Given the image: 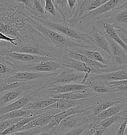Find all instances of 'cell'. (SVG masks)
Wrapping results in <instances>:
<instances>
[{"label":"cell","instance_id":"cell-1","mask_svg":"<svg viewBox=\"0 0 127 135\" xmlns=\"http://www.w3.org/2000/svg\"><path fill=\"white\" fill-rule=\"evenodd\" d=\"M21 35L16 42V46L7 44L6 47L11 52L47 57L57 60L59 59L62 52L50 43L31 25L28 24Z\"/></svg>","mask_w":127,"mask_h":135},{"label":"cell","instance_id":"cell-36","mask_svg":"<svg viewBox=\"0 0 127 135\" xmlns=\"http://www.w3.org/2000/svg\"><path fill=\"white\" fill-rule=\"evenodd\" d=\"M127 119H125L122 122L121 125L118 129L115 135H125L126 134V127H127Z\"/></svg>","mask_w":127,"mask_h":135},{"label":"cell","instance_id":"cell-18","mask_svg":"<svg viewBox=\"0 0 127 135\" xmlns=\"http://www.w3.org/2000/svg\"><path fill=\"white\" fill-rule=\"evenodd\" d=\"M71 51L79 54L86 56L87 58L93 61L98 62L104 65H110V63L103 56L100 51L96 50H89L84 48H79L75 49Z\"/></svg>","mask_w":127,"mask_h":135},{"label":"cell","instance_id":"cell-5","mask_svg":"<svg viewBox=\"0 0 127 135\" xmlns=\"http://www.w3.org/2000/svg\"><path fill=\"white\" fill-rule=\"evenodd\" d=\"M84 74L69 68H64L53 72L52 75L44 78L46 86L61 85L68 84H80Z\"/></svg>","mask_w":127,"mask_h":135},{"label":"cell","instance_id":"cell-22","mask_svg":"<svg viewBox=\"0 0 127 135\" xmlns=\"http://www.w3.org/2000/svg\"><path fill=\"white\" fill-rule=\"evenodd\" d=\"M125 119H127V109H125L111 117L104 119L98 123H96L93 127L101 128L106 129L107 128L111 126L113 124L122 122Z\"/></svg>","mask_w":127,"mask_h":135},{"label":"cell","instance_id":"cell-27","mask_svg":"<svg viewBox=\"0 0 127 135\" xmlns=\"http://www.w3.org/2000/svg\"><path fill=\"white\" fill-rule=\"evenodd\" d=\"M57 12L62 16L63 20H69L71 18V13L67 7V1L66 0H52V1Z\"/></svg>","mask_w":127,"mask_h":135},{"label":"cell","instance_id":"cell-15","mask_svg":"<svg viewBox=\"0 0 127 135\" xmlns=\"http://www.w3.org/2000/svg\"><path fill=\"white\" fill-rule=\"evenodd\" d=\"M127 68L116 71L103 73L98 75H90L87 80L103 82H110L117 80H127Z\"/></svg>","mask_w":127,"mask_h":135},{"label":"cell","instance_id":"cell-3","mask_svg":"<svg viewBox=\"0 0 127 135\" xmlns=\"http://www.w3.org/2000/svg\"><path fill=\"white\" fill-rule=\"evenodd\" d=\"M32 18L46 27L67 36L78 44L98 50L88 40L86 37V33L79 32L75 27L69 24L66 20H62L59 22H55L47 18Z\"/></svg>","mask_w":127,"mask_h":135},{"label":"cell","instance_id":"cell-2","mask_svg":"<svg viewBox=\"0 0 127 135\" xmlns=\"http://www.w3.org/2000/svg\"><path fill=\"white\" fill-rule=\"evenodd\" d=\"M24 16L29 24L40 32L47 40L56 48L62 52L72 51L76 48H81L89 50H94L88 47L81 45L73 41L67 36H64L58 32L53 31L49 28L40 24L38 22L32 19L27 14H24Z\"/></svg>","mask_w":127,"mask_h":135},{"label":"cell","instance_id":"cell-14","mask_svg":"<svg viewBox=\"0 0 127 135\" xmlns=\"http://www.w3.org/2000/svg\"><path fill=\"white\" fill-rule=\"evenodd\" d=\"M37 90L30 91L14 102L0 108V116L12 111L22 109L28 103L33 100L34 94Z\"/></svg>","mask_w":127,"mask_h":135},{"label":"cell","instance_id":"cell-28","mask_svg":"<svg viewBox=\"0 0 127 135\" xmlns=\"http://www.w3.org/2000/svg\"><path fill=\"white\" fill-rule=\"evenodd\" d=\"M44 8L48 16L49 17L50 15L52 17V20H53L52 21L55 22H59L63 20L62 18L60 17L59 13L57 12L51 0L44 1Z\"/></svg>","mask_w":127,"mask_h":135},{"label":"cell","instance_id":"cell-23","mask_svg":"<svg viewBox=\"0 0 127 135\" xmlns=\"http://www.w3.org/2000/svg\"><path fill=\"white\" fill-rule=\"evenodd\" d=\"M84 85L89 86L91 91L99 95L105 94L113 91V89L108 85L106 82L87 80Z\"/></svg>","mask_w":127,"mask_h":135},{"label":"cell","instance_id":"cell-11","mask_svg":"<svg viewBox=\"0 0 127 135\" xmlns=\"http://www.w3.org/2000/svg\"><path fill=\"white\" fill-rule=\"evenodd\" d=\"M88 40L94 45L101 53L106 56L105 59L111 56V49L106 37L101 31H100L95 25L92 27L91 30L86 33Z\"/></svg>","mask_w":127,"mask_h":135},{"label":"cell","instance_id":"cell-17","mask_svg":"<svg viewBox=\"0 0 127 135\" xmlns=\"http://www.w3.org/2000/svg\"><path fill=\"white\" fill-rule=\"evenodd\" d=\"M97 23L102 29L101 31L105 37L114 41L127 51V45L125 44L120 40L116 32L114 26L112 24L103 20H97Z\"/></svg>","mask_w":127,"mask_h":135},{"label":"cell","instance_id":"cell-4","mask_svg":"<svg viewBox=\"0 0 127 135\" xmlns=\"http://www.w3.org/2000/svg\"><path fill=\"white\" fill-rule=\"evenodd\" d=\"M44 86L42 79L28 82L20 87L0 93V108L12 103L30 91L38 90Z\"/></svg>","mask_w":127,"mask_h":135},{"label":"cell","instance_id":"cell-7","mask_svg":"<svg viewBox=\"0 0 127 135\" xmlns=\"http://www.w3.org/2000/svg\"><path fill=\"white\" fill-rule=\"evenodd\" d=\"M65 68L72 69L76 71L84 73V76L80 84L83 85L90 75H98L108 72L107 68L97 69L88 65L83 62L72 59L62 53L58 60Z\"/></svg>","mask_w":127,"mask_h":135},{"label":"cell","instance_id":"cell-26","mask_svg":"<svg viewBox=\"0 0 127 135\" xmlns=\"http://www.w3.org/2000/svg\"><path fill=\"white\" fill-rule=\"evenodd\" d=\"M17 71L4 56H0V81L7 78Z\"/></svg>","mask_w":127,"mask_h":135},{"label":"cell","instance_id":"cell-24","mask_svg":"<svg viewBox=\"0 0 127 135\" xmlns=\"http://www.w3.org/2000/svg\"><path fill=\"white\" fill-rule=\"evenodd\" d=\"M125 101H127V99H121L116 98L113 99H105L98 104L90 108L92 109V114H97L110 107L117 105Z\"/></svg>","mask_w":127,"mask_h":135},{"label":"cell","instance_id":"cell-20","mask_svg":"<svg viewBox=\"0 0 127 135\" xmlns=\"http://www.w3.org/2000/svg\"><path fill=\"white\" fill-rule=\"evenodd\" d=\"M59 99L52 98H42L32 100L28 103L22 109L32 111L42 110L56 103Z\"/></svg>","mask_w":127,"mask_h":135},{"label":"cell","instance_id":"cell-9","mask_svg":"<svg viewBox=\"0 0 127 135\" xmlns=\"http://www.w3.org/2000/svg\"><path fill=\"white\" fill-rule=\"evenodd\" d=\"M10 64L17 72H34L51 73L56 71L59 69L65 68L58 60H55L30 64L16 65Z\"/></svg>","mask_w":127,"mask_h":135},{"label":"cell","instance_id":"cell-29","mask_svg":"<svg viewBox=\"0 0 127 135\" xmlns=\"http://www.w3.org/2000/svg\"><path fill=\"white\" fill-rule=\"evenodd\" d=\"M28 82H16L13 83L0 84V93L12 89L20 87Z\"/></svg>","mask_w":127,"mask_h":135},{"label":"cell","instance_id":"cell-19","mask_svg":"<svg viewBox=\"0 0 127 135\" xmlns=\"http://www.w3.org/2000/svg\"><path fill=\"white\" fill-rule=\"evenodd\" d=\"M99 94H97L91 91H75L63 94L50 95L49 98L55 99H64L67 100H78L89 98Z\"/></svg>","mask_w":127,"mask_h":135},{"label":"cell","instance_id":"cell-13","mask_svg":"<svg viewBox=\"0 0 127 135\" xmlns=\"http://www.w3.org/2000/svg\"><path fill=\"white\" fill-rule=\"evenodd\" d=\"M53 73L34 72H17L7 78L0 81V84L13 83L16 82H29L37 80L47 78Z\"/></svg>","mask_w":127,"mask_h":135},{"label":"cell","instance_id":"cell-25","mask_svg":"<svg viewBox=\"0 0 127 135\" xmlns=\"http://www.w3.org/2000/svg\"><path fill=\"white\" fill-rule=\"evenodd\" d=\"M44 1H34L31 9L28 12L31 18H40L48 19L47 15L45 12Z\"/></svg>","mask_w":127,"mask_h":135},{"label":"cell","instance_id":"cell-31","mask_svg":"<svg viewBox=\"0 0 127 135\" xmlns=\"http://www.w3.org/2000/svg\"><path fill=\"white\" fill-rule=\"evenodd\" d=\"M22 118L8 119L0 122V133L12 125L18 122Z\"/></svg>","mask_w":127,"mask_h":135},{"label":"cell","instance_id":"cell-38","mask_svg":"<svg viewBox=\"0 0 127 135\" xmlns=\"http://www.w3.org/2000/svg\"><path fill=\"white\" fill-rule=\"evenodd\" d=\"M76 2V0H67V7L69 8V12L71 13V12L75 7V4Z\"/></svg>","mask_w":127,"mask_h":135},{"label":"cell","instance_id":"cell-39","mask_svg":"<svg viewBox=\"0 0 127 135\" xmlns=\"http://www.w3.org/2000/svg\"><path fill=\"white\" fill-rule=\"evenodd\" d=\"M106 130V129L101 128H95V131L92 135H103Z\"/></svg>","mask_w":127,"mask_h":135},{"label":"cell","instance_id":"cell-32","mask_svg":"<svg viewBox=\"0 0 127 135\" xmlns=\"http://www.w3.org/2000/svg\"><path fill=\"white\" fill-rule=\"evenodd\" d=\"M88 127V124L85 123L75 129L69 131L67 133L62 134L60 135H81L83 132L86 130Z\"/></svg>","mask_w":127,"mask_h":135},{"label":"cell","instance_id":"cell-6","mask_svg":"<svg viewBox=\"0 0 127 135\" xmlns=\"http://www.w3.org/2000/svg\"><path fill=\"white\" fill-rule=\"evenodd\" d=\"M7 45V44L4 42L1 43L0 56H4L6 60L13 64L20 65L37 64L53 60L47 57L11 52L6 47Z\"/></svg>","mask_w":127,"mask_h":135},{"label":"cell","instance_id":"cell-41","mask_svg":"<svg viewBox=\"0 0 127 135\" xmlns=\"http://www.w3.org/2000/svg\"><path fill=\"white\" fill-rule=\"evenodd\" d=\"M125 135H126V134H125Z\"/></svg>","mask_w":127,"mask_h":135},{"label":"cell","instance_id":"cell-12","mask_svg":"<svg viewBox=\"0 0 127 135\" xmlns=\"http://www.w3.org/2000/svg\"><path fill=\"white\" fill-rule=\"evenodd\" d=\"M124 1L121 0H110L102 4L97 8L87 12L77 21L78 23H81L83 21L91 20H98L114 8L122 4Z\"/></svg>","mask_w":127,"mask_h":135},{"label":"cell","instance_id":"cell-35","mask_svg":"<svg viewBox=\"0 0 127 135\" xmlns=\"http://www.w3.org/2000/svg\"><path fill=\"white\" fill-rule=\"evenodd\" d=\"M19 40V38H11L8 36H7L3 33L0 32V41L5 42L6 43H11L13 46H16L17 43L16 41Z\"/></svg>","mask_w":127,"mask_h":135},{"label":"cell","instance_id":"cell-8","mask_svg":"<svg viewBox=\"0 0 127 135\" xmlns=\"http://www.w3.org/2000/svg\"><path fill=\"white\" fill-rule=\"evenodd\" d=\"M107 2V0H76L75 7L71 12V17L67 21L75 27L77 21L83 15Z\"/></svg>","mask_w":127,"mask_h":135},{"label":"cell","instance_id":"cell-37","mask_svg":"<svg viewBox=\"0 0 127 135\" xmlns=\"http://www.w3.org/2000/svg\"><path fill=\"white\" fill-rule=\"evenodd\" d=\"M18 2L24 5V7L28 11L29 10L31 9L33 4L34 1H26V0H19L17 1Z\"/></svg>","mask_w":127,"mask_h":135},{"label":"cell","instance_id":"cell-33","mask_svg":"<svg viewBox=\"0 0 127 135\" xmlns=\"http://www.w3.org/2000/svg\"><path fill=\"white\" fill-rule=\"evenodd\" d=\"M42 114H39V115H35L32 117H25V118H22L20 121H19L18 122L16 123V128L17 131H19L20 129L22 127H24V125L27 124L29 122L33 120L36 119L37 118H38Z\"/></svg>","mask_w":127,"mask_h":135},{"label":"cell","instance_id":"cell-21","mask_svg":"<svg viewBox=\"0 0 127 135\" xmlns=\"http://www.w3.org/2000/svg\"><path fill=\"white\" fill-rule=\"evenodd\" d=\"M42 112L41 111H32L30 110H25L21 109L17 110L12 111L4 115L0 116V122L8 119H14L17 118H25L32 117L35 115L41 114Z\"/></svg>","mask_w":127,"mask_h":135},{"label":"cell","instance_id":"cell-10","mask_svg":"<svg viewBox=\"0 0 127 135\" xmlns=\"http://www.w3.org/2000/svg\"><path fill=\"white\" fill-rule=\"evenodd\" d=\"M99 20L110 23L114 27H118L127 30V1L125 0L122 4L108 12Z\"/></svg>","mask_w":127,"mask_h":135},{"label":"cell","instance_id":"cell-16","mask_svg":"<svg viewBox=\"0 0 127 135\" xmlns=\"http://www.w3.org/2000/svg\"><path fill=\"white\" fill-rule=\"evenodd\" d=\"M125 109H127V101L123 102L117 105L110 107L97 114L89 115V117L90 120H94L96 124L104 119L111 117L112 116L119 113V112Z\"/></svg>","mask_w":127,"mask_h":135},{"label":"cell","instance_id":"cell-34","mask_svg":"<svg viewBox=\"0 0 127 135\" xmlns=\"http://www.w3.org/2000/svg\"><path fill=\"white\" fill-rule=\"evenodd\" d=\"M116 32L117 33L118 36L120 40L123 42L127 45V30H125L123 28L120 27H114Z\"/></svg>","mask_w":127,"mask_h":135},{"label":"cell","instance_id":"cell-40","mask_svg":"<svg viewBox=\"0 0 127 135\" xmlns=\"http://www.w3.org/2000/svg\"><path fill=\"white\" fill-rule=\"evenodd\" d=\"M95 127H93L91 128L89 130L87 131L84 135H92L93 134V132L95 131Z\"/></svg>","mask_w":127,"mask_h":135},{"label":"cell","instance_id":"cell-30","mask_svg":"<svg viewBox=\"0 0 127 135\" xmlns=\"http://www.w3.org/2000/svg\"><path fill=\"white\" fill-rule=\"evenodd\" d=\"M42 133V127H38L27 130L17 131L10 135H37Z\"/></svg>","mask_w":127,"mask_h":135}]
</instances>
